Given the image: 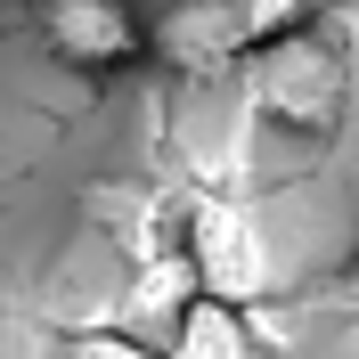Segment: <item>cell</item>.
<instances>
[{"instance_id":"6da1fadb","label":"cell","mask_w":359,"mask_h":359,"mask_svg":"<svg viewBox=\"0 0 359 359\" xmlns=\"http://www.w3.org/2000/svg\"><path fill=\"white\" fill-rule=\"evenodd\" d=\"M180 262L196 269V294L212 311H229V318L262 311L269 286H278L269 245H262V221H253L237 196H196L188 204V245H180Z\"/></svg>"},{"instance_id":"7a4b0ae2","label":"cell","mask_w":359,"mask_h":359,"mask_svg":"<svg viewBox=\"0 0 359 359\" xmlns=\"http://www.w3.org/2000/svg\"><path fill=\"white\" fill-rule=\"evenodd\" d=\"M311 33L302 8H229V0H204V8H172V17L147 25V49H163L180 74H221V66H253L262 49Z\"/></svg>"},{"instance_id":"3957f363","label":"cell","mask_w":359,"mask_h":359,"mask_svg":"<svg viewBox=\"0 0 359 359\" xmlns=\"http://www.w3.org/2000/svg\"><path fill=\"white\" fill-rule=\"evenodd\" d=\"M245 90H253V107H262L269 123H286V131H327L343 114L351 74H343V57L318 41V33H294V41L262 49L245 66Z\"/></svg>"},{"instance_id":"277c9868","label":"cell","mask_w":359,"mask_h":359,"mask_svg":"<svg viewBox=\"0 0 359 359\" xmlns=\"http://www.w3.org/2000/svg\"><path fill=\"white\" fill-rule=\"evenodd\" d=\"M204 294H196V269L180 262V253H139L131 262V294H123V311H114V335L131 343L147 359H172L180 335L196 327Z\"/></svg>"},{"instance_id":"5b68a950","label":"cell","mask_w":359,"mask_h":359,"mask_svg":"<svg viewBox=\"0 0 359 359\" xmlns=\"http://www.w3.org/2000/svg\"><path fill=\"white\" fill-rule=\"evenodd\" d=\"M33 33H41V49L57 66H74V74H123V66H139V49H147V25L123 8V0H57V8L33 17Z\"/></svg>"},{"instance_id":"8992f818","label":"cell","mask_w":359,"mask_h":359,"mask_svg":"<svg viewBox=\"0 0 359 359\" xmlns=\"http://www.w3.org/2000/svg\"><path fill=\"white\" fill-rule=\"evenodd\" d=\"M351 294H359V269H351Z\"/></svg>"}]
</instances>
